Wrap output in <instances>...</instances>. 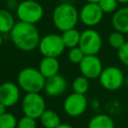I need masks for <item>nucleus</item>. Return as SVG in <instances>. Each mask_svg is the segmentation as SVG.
Listing matches in <instances>:
<instances>
[{
  "mask_svg": "<svg viewBox=\"0 0 128 128\" xmlns=\"http://www.w3.org/2000/svg\"><path fill=\"white\" fill-rule=\"evenodd\" d=\"M117 55L120 62L125 66H128V41H126L125 44L117 50Z\"/></svg>",
  "mask_w": 128,
  "mask_h": 128,
  "instance_id": "obj_26",
  "label": "nucleus"
},
{
  "mask_svg": "<svg viewBox=\"0 0 128 128\" xmlns=\"http://www.w3.org/2000/svg\"><path fill=\"white\" fill-rule=\"evenodd\" d=\"M118 3H121V4H126L128 3V0H117Z\"/></svg>",
  "mask_w": 128,
  "mask_h": 128,
  "instance_id": "obj_29",
  "label": "nucleus"
},
{
  "mask_svg": "<svg viewBox=\"0 0 128 128\" xmlns=\"http://www.w3.org/2000/svg\"><path fill=\"white\" fill-rule=\"evenodd\" d=\"M61 37H62V40L64 42L65 47H68V48L71 49V48H74V47L79 46L81 33L77 29L73 28V29L64 31L61 34Z\"/></svg>",
  "mask_w": 128,
  "mask_h": 128,
  "instance_id": "obj_18",
  "label": "nucleus"
},
{
  "mask_svg": "<svg viewBox=\"0 0 128 128\" xmlns=\"http://www.w3.org/2000/svg\"><path fill=\"white\" fill-rule=\"evenodd\" d=\"M85 54L84 52L81 50V48L79 46L71 48L68 52V59L72 62V63H80L82 61V59L84 58Z\"/></svg>",
  "mask_w": 128,
  "mask_h": 128,
  "instance_id": "obj_23",
  "label": "nucleus"
},
{
  "mask_svg": "<svg viewBox=\"0 0 128 128\" xmlns=\"http://www.w3.org/2000/svg\"><path fill=\"white\" fill-rule=\"evenodd\" d=\"M99 81L104 89L115 91L122 87L125 82V77L120 68L116 66H108L103 69L99 76Z\"/></svg>",
  "mask_w": 128,
  "mask_h": 128,
  "instance_id": "obj_6",
  "label": "nucleus"
},
{
  "mask_svg": "<svg viewBox=\"0 0 128 128\" xmlns=\"http://www.w3.org/2000/svg\"><path fill=\"white\" fill-rule=\"evenodd\" d=\"M20 97L18 86L13 82H4L0 85V102L6 107L15 105Z\"/></svg>",
  "mask_w": 128,
  "mask_h": 128,
  "instance_id": "obj_12",
  "label": "nucleus"
},
{
  "mask_svg": "<svg viewBox=\"0 0 128 128\" xmlns=\"http://www.w3.org/2000/svg\"><path fill=\"white\" fill-rule=\"evenodd\" d=\"M41 124L45 128H57L61 125L59 115L53 110H45L40 117Z\"/></svg>",
  "mask_w": 128,
  "mask_h": 128,
  "instance_id": "obj_17",
  "label": "nucleus"
},
{
  "mask_svg": "<svg viewBox=\"0 0 128 128\" xmlns=\"http://www.w3.org/2000/svg\"><path fill=\"white\" fill-rule=\"evenodd\" d=\"M57 128H74V127H72L71 125H69V124H61L59 127H57Z\"/></svg>",
  "mask_w": 128,
  "mask_h": 128,
  "instance_id": "obj_28",
  "label": "nucleus"
},
{
  "mask_svg": "<svg viewBox=\"0 0 128 128\" xmlns=\"http://www.w3.org/2000/svg\"><path fill=\"white\" fill-rule=\"evenodd\" d=\"M88 128H115V124L107 114H97L89 121Z\"/></svg>",
  "mask_w": 128,
  "mask_h": 128,
  "instance_id": "obj_16",
  "label": "nucleus"
},
{
  "mask_svg": "<svg viewBox=\"0 0 128 128\" xmlns=\"http://www.w3.org/2000/svg\"><path fill=\"white\" fill-rule=\"evenodd\" d=\"M125 83H126V85L128 86V77H127V78L125 79Z\"/></svg>",
  "mask_w": 128,
  "mask_h": 128,
  "instance_id": "obj_32",
  "label": "nucleus"
},
{
  "mask_svg": "<svg viewBox=\"0 0 128 128\" xmlns=\"http://www.w3.org/2000/svg\"><path fill=\"white\" fill-rule=\"evenodd\" d=\"M78 20L79 12L76 9V7L70 3H60L53 10V24L57 29H59L62 32L75 28Z\"/></svg>",
  "mask_w": 128,
  "mask_h": 128,
  "instance_id": "obj_2",
  "label": "nucleus"
},
{
  "mask_svg": "<svg viewBox=\"0 0 128 128\" xmlns=\"http://www.w3.org/2000/svg\"><path fill=\"white\" fill-rule=\"evenodd\" d=\"M39 51L44 57L57 58L65 48L61 35L50 33L43 36L39 42Z\"/></svg>",
  "mask_w": 128,
  "mask_h": 128,
  "instance_id": "obj_5",
  "label": "nucleus"
},
{
  "mask_svg": "<svg viewBox=\"0 0 128 128\" xmlns=\"http://www.w3.org/2000/svg\"><path fill=\"white\" fill-rule=\"evenodd\" d=\"M13 15L6 9H0V33L10 32L15 25Z\"/></svg>",
  "mask_w": 128,
  "mask_h": 128,
  "instance_id": "obj_19",
  "label": "nucleus"
},
{
  "mask_svg": "<svg viewBox=\"0 0 128 128\" xmlns=\"http://www.w3.org/2000/svg\"><path fill=\"white\" fill-rule=\"evenodd\" d=\"M63 108L69 116H80L87 108V99L83 94L71 93L65 98Z\"/></svg>",
  "mask_w": 128,
  "mask_h": 128,
  "instance_id": "obj_11",
  "label": "nucleus"
},
{
  "mask_svg": "<svg viewBox=\"0 0 128 128\" xmlns=\"http://www.w3.org/2000/svg\"><path fill=\"white\" fill-rule=\"evenodd\" d=\"M17 128H36V119L24 115L18 121Z\"/></svg>",
  "mask_w": 128,
  "mask_h": 128,
  "instance_id": "obj_25",
  "label": "nucleus"
},
{
  "mask_svg": "<svg viewBox=\"0 0 128 128\" xmlns=\"http://www.w3.org/2000/svg\"><path fill=\"white\" fill-rule=\"evenodd\" d=\"M22 110L25 116L33 119L40 118L46 110L45 100L40 93H26L22 100Z\"/></svg>",
  "mask_w": 128,
  "mask_h": 128,
  "instance_id": "obj_7",
  "label": "nucleus"
},
{
  "mask_svg": "<svg viewBox=\"0 0 128 128\" xmlns=\"http://www.w3.org/2000/svg\"><path fill=\"white\" fill-rule=\"evenodd\" d=\"M72 88L74 90V93L85 95V93L89 89V79L86 78V77H84L83 75L76 77L73 80Z\"/></svg>",
  "mask_w": 128,
  "mask_h": 128,
  "instance_id": "obj_20",
  "label": "nucleus"
},
{
  "mask_svg": "<svg viewBox=\"0 0 128 128\" xmlns=\"http://www.w3.org/2000/svg\"><path fill=\"white\" fill-rule=\"evenodd\" d=\"M17 120L12 113L6 112L0 116V128H16Z\"/></svg>",
  "mask_w": 128,
  "mask_h": 128,
  "instance_id": "obj_22",
  "label": "nucleus"
},
{
  "mask_svg": "<svg viewBox=\"0 0 128 128\" xmlns=\"http://www.w3.org/2000/svg\"><path fill=\"white\" fill-rule=\"evenodd\" d=\"M98 5L100 6L101 10L104 13H111L117 10L116 8L118 5V2L117 0H99Z\"/></svg>",
  "mask_w": 128,
  "mask_h": 128,
  "instance_id": "obj_24",
  "label": "nucleus"
},
{
  "mask_svg": "<svg viewBox=\"0 0 128 128\" xmlns=\"http://www.w3.org/2000/svg\"><path fill=\"white\" fill-rule=\"evenodd\" d=\"M46 78L41 74L39 69L25 67L21 69L17 76V82L20 88L26 93H39L44 89Z\"/></svg>",
  "mask_w": 128,
  "mask_h": 128,
  "instance_id": "obj_3",
  "label": "nucleus"
},
{
  "mask_svg": "<svg viewBox=\"0 0 128 128\" xmlns=\"http://www.w3.org/2000/svg\"><path fill=\"white\" fill-rule=\"evenodd\" d=\"M125 42H126V41H125L124 34L118 32V31L112 32V33L109 35V37H108V43H109V45H110L112 48L116 49V50L120 49V48L125 44Z\"/></svg>",
  "mask_w": 128,
  "mask_h": 128,
  "instance_id": "obj_21",
  "label": "nucleus"
},
{
  "mask_svg": "<svg viewBox=\"0 0 128 128\" xmlns=\"http://www.w3.org/2000/svg\"><path fill=\"white\" fill-rule=\"evenodd\" d=\"M79 69L84 77L88 79H95L99 78L104 68L97 55H85L79 63Z\"/></svg>",
  "mask_w": 128,
  "mask_h": 128,
  "instance_id": "obj_10",
  "label": "nucleus"
},
{
  "mask_svg": "<svg viewBox=\"0 0 128 128\" xmlns=\"http://www.w3.org/2000/svg\"><path fill=\"white\" fill-rule=\"evenodd\" d=\"M86 2H88V3H98L99 0H86Z\"/></svg>",
  "mask_w": 128,
  "mask_h": 128,
  "instance_id": "obj_30",
  "label": "nucleus"
},
{
  "mask_svg": "<svg viewBox=\"0 0 128 128\" xmlns=\"http://www.w3.org/2000/svg\"><path fill=\"white\" fill-rule=\"evenodd\" d=\"M111 24L115 31L128 34V6L117 9L111 19Z\"/></svg>",
  "mask_w": 128,
  "mask_h": 128,
  "instance_id": "obj_14",
  "label": "nucleus"
},
{
  "mask_svg": "<svg viewBox=\"0 0 128 128\" xmlns=\"http://www.w3.org/2000/svg\"><path fill=\"white\" fill-rule=\"evenodd\" d=\"M79 47L85 55H97L102 47V38L99 32L87 28L81 32Z\"/></svg>",
  "mask_w": 128,
  "mask_h": 128,
  "instance_id": "obj_8",
  "label": "nucleus"
},
{
  "mask_svg": "<svg viewBox=\"0 0 128 128\" xmlns=\"http://www.w3.org/2000/svg\"><path fill=\"white\" fill-rule=\"evenodd\" d=\"M59 68V61L54 57H43L39 63V71L46 79L57 75Z\"/></svg>",
  "mask_w": 128,
  "mask_h": 128,
  "instance_id": "obj_15",
  "label": "nucleus"
},
{
  "mask_svg": "<svg viewBox=\"0 0 128 128\" xmlns=\"http://www.w3.org/2000/svg\"><path fill=\"white\" fill-rule=\"evenodd\" d=\"M103 14L104 12L101 10L98 3L86 2V4H84L79 11V19L84 25L93 27L101 22Z\"/></svg>",
  "mask_w": 128,
  "mask_h": 128,
  "instance_id": "obj_9",
  "label": "nucleus"
},
{
  "mask_svg": "<svg viewBox=\"0 0 128 128\" xmlns=\"http://www.w3.org/2000/svg\"><path fill=\"white\" fill-rule=\"evenodd\" d=\"M66 86H67L66 79L63 76L57 74L55 76L46 79L44 90L48 96H57L65 91Z\"/></svg>",
  "mask_w": 128,
  "mask_h": 128,
  "instance_id": "obj_13",
  "label": "nucleus"
},
{
  "mask_svg": "<svg viewBox=\"0 0 128 128\" xmlns=\"http://www.w3.org/2000/svg\"><path fill=\"white\" fill-rule=\"evenodd\" d=\"M43 13L42 5L35 0H23L16 8V14L19 20L30 24L38 22L42 18Z\"/></svg>",
  "mask_w": 128,
  "mask_h": 128,
  "instance_id": "obj_4",
  "label": "nucleus"
},
{
  "mask_svg": "<svg viewBox=\"0 0 128 128\" xmlns=\"http://www.w3.org/2000/svg\"><path fill=\"white\" fill-rule=\"evenodd\" d=\"M10 37L14 45L23 51L35 49L40 42L39 31L34 24L18 21L10 31Z\"/></svg>",
  "mask_w": 128,
  "mask_h": 128,
  "instance_id": "obj_1",
  "label": "nucleus"
},
{
  "mask_svg": "<svg viewBox=\"0 0 128 128\" xmlns=\"http://www.w3.org/2000/svg\"><path fill=\"white\" fill-rule=\"evenodd\" d=\"M6 108H7V107H6L5 105H3V104L0 102V116L3 115L4 113H6Z\"/></svg>",
  "mask_w": 128,
  "mask_h": 128,
  "instance_id": "obj_27",
  "label": "nucleus"
},
{
  "mask_svg": "<svg viewBox=\"0 0 128 128\" xmlns=\"http://www.w3.org/2000/svg\"><path fill=\"white\" fill-rule=\"evenodd\" d=\"M2 41H3V40H2V36H1V34H0V46L2 45Z\"/></svg>",
  "mask_w": 128,
  "mask_h": 128,
  "instance_id": "obj_31",
  "label": "nucleus"
}]
</instances>
